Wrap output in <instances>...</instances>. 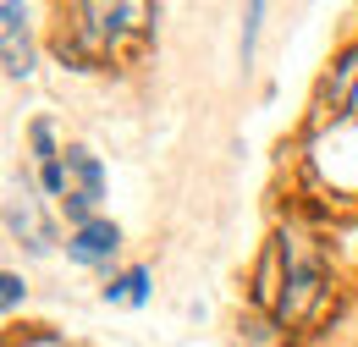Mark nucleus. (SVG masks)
Masks as SVG:
<instances>
[{
	"mask_svg": "<svg viewBox=\"0 0 358 347\" xmlns=\"http://www.w3.org/2000/svg\"><path fill=\"white\" fill-rule=\"evenodd\" d=\"M281 248H287V281L275 298V320L292 325V320H309V309L325 298V260L309 254L298 237H281Z\"/></svg>",
	"mask_w": 358,
	"mask_h": 347,
	"instance_id": "nucleus-1",
	"label": "nucleus"
},
{
	"mask_svg": "<svg viewBox=\"0 0 358 347\" xmlns=\"http://www.w3.org/2000/svg\"><path fill=\"white\" fill-rule=\"evenodd\" d=\"M149 17H155L149 6H78V44H72V55L99 61L122 34H143Z\"/></svg>",
	"mask_w": 358,
	"mask_h": 347,
	"instance_id": "nucleus-2",
	"label": "nucleus"
},
{
	"mask_svg": "<svg viewBox=\"0 0 358 347\" xmlns=\"http://www.w3.org/2000/svg\"><path fill=\"white\" fill-rule=\"evenodd\" d=\"M6 226H11V237H17V243H28L34 254H45V248H50V226H45V215H39V199H34V182H28V176H17V182H11Z\"/></svg>",
	"mask_w": 358,
	"mask_h": 347,
	"instance_id": "nucleus-3",
	"label": "nucleus"
},
{
	"mask_svg": "<svg viewBox=\"0 0 358 347\" xmlns=\"http://www.w3.org/2000/svg\"><path fill=\"white\" fill-rule=\"evenodd\" d=\"M0 39H6V78H28L34 72V50H28V11L17 0L0 6Z\"/></svg>",
	"mask_w": 358,
	"mask_h": 347,
	"instance_id": "nucleus-4",
	"label": "nucleus"
},
{
	"mask_svg": "<svg viewBox=\"0 0 358 347\" xmlns=\"http://www.w3.org/2000/svg\"><path fill=\"white\" fill-rule=\"evenodd\" d=\"M116 243H122V232L110 226V220H89V226H78L72 232V243H66V254L78 264H105L116 254Z\"/></svg>",
	"mask_w": 358,
	"mask_h": 347,
	"instance_id": "nucleus-5",
	"label": "nucleus"
},
{
	"mask_svg": "<svg viewBox=\"0 0 358 347\" xmlns=\"http://www.w3.org/2000/svg\"><path fill=\"white\" fill-rule=\"evenodd\" d=\"M66 171L78 176V193H66V199H83V204H94V199L105 193V171H99V160H94L89 149H72V155H66Z\"/></svg>",
	"mask_w": 358,
	"mask_h": 347,
	"instance_id": "nucleus-6",
	"label": "nucleus"
},
{
	"mask_svg": "<svg viewBox=\"0 0 358 347\" xmlns=\"http://www.w3.org/2000/svg\"><path fill=\"white\" fill-rule=\"evenodd\" d=\"M353 94H358V44L342 55V61H336V78L325 83V111H342Z\"/></svg>",
	"mask_w": 358,
	"mask_h": 347,
	"instance_id": "nucleus-7",
	"label": "nucleus"
},
{
	"mask_svg": "<svg viewBox=\"0 0 358 347\" xmlns=\"http://www.w3.org/2000/svg\"><path fill=\"white\" fill-rule=\"evenodd\" d=\"M105 298H110V304H143V298H149V270H143V264L127 270L122 281H110V287H105Z\"/></svg>",
	"mask_w": 358,
	"mask_h": 347,
	"instance_id": "nucleus-8",
	"label": "nucleus"
},
{
	"mask_svg": "<svg viewBox=\"0 0 358 347\" xmlns=\"http://www.w3.org/2000/svg\"><path fill=\"white\" fill-rule=\"evenodd\" d=\"M243 347H287V342H281L275 325H248V331H243Z\"/></svg>",
	"mask_w": 358,
	"mask_h": 347,
	"instance_id": "nucleus-9",
	"label": "nucleus"
},
{
	"mask_svg": "<svg viewBox=\"0 0 358 347\" xmlns=\"http://www.w3.org/2000/svg\"><path fill=\"white\" fill-rule=\"evenodd\" d=\"M0 304H6V309H17V304H22V276H11V270L0 276Z\"/></svg>",
	"mask_w": 358,
	"mask_h": 347,
	"instance_id": "nucleus-10",
	"label": "nucleus"
}]
</instances>
